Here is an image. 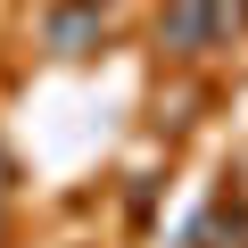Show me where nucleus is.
<instances>
[{
  "instance_id": "nucleus-1",
  "label": "nucleus",
  "mask_w": 248,
  "mask_h": 248,
  "mask_svg": "<svg viewBox=\"0 0 248 248\" xmlns=\"http://www.w3.org/2000/svg\"><path fill=\"white\" fill-rule=\"evenodd\" d=\"M157 42H166L174 58L215 50V17H207V0H174V9H166V25H157Z\"/></svg>"
},
{
  "instance_id": "nucleus-2",
  "label": "nucleus",
  "mask_w": 248,
  "mask_h": 248,
  "mask_svg": "<svg viewBox=\"0 0 248 248\" xmlns=\"http://www.w3.org/2000/svg\"><path fill=\"white\" fill-rule=\"evenodd\" d=\"M108 33V17H99V0H75V9H58L50 17V50L58 58H91V42Z\"/></svg>"
},
{
  "instance_id": "nucleus-3",
  "label": "nucleus",
  "mask_w": 248,
  "mask_h": 248,
  "mask_svg": "<svg viewBox=\"0 0 248 248\" xmlns=\"http://www.w3.org/2000/svg\"><path fill=\"white\" fill-rule=\"evenodd\" d=\"M0 190H9V149H0Z\"/></svg>"
},
{
  "instance_id": "nucleus-4",
  "label": "nucleus",
  "mask_w": 248,
  "mask_h": 248,
  "mask_svg": "<svg viewBox=\"0 0 248 248\" xmlns=\"http://www.w3.org/2000/svg\"><path fill=\"white\" fill-rule=\"evenodd\" d=\"M0 240H9V223H0Z\"/></svg>"
}]
</instances>
